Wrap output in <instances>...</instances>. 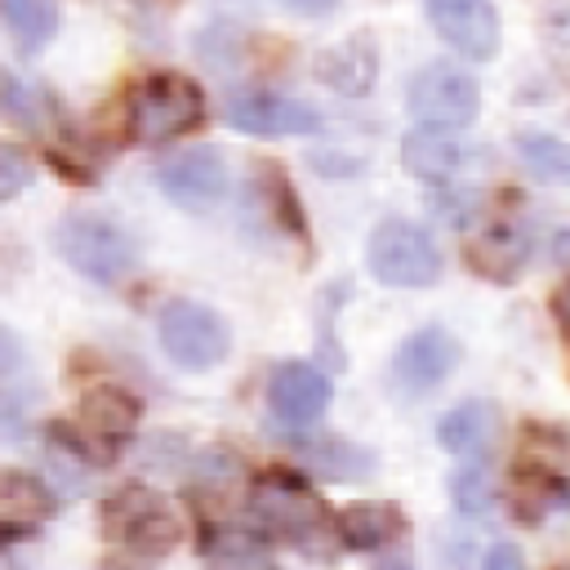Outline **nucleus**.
<instances>
[{
    "label": "nucleus",
    "mask_w": 570,
    "mask_h": 570,
    "mask_svg": "<svg viewBox=\"0 0 570 570\" xmlns=\"http://www.w3.org/2000/svg\"><path fill=\"white\" fill-rule=\"evenodd\" d=\"M4 27L22 53H40L58 31V4L53 0H0Z\"/></svg>",
    "instance_id": "obj_21"
},
{
    "label": "nucleus",
    "mask_w": 570,
    "mask_h": 570,
    "mask_svg": "<svg viewBox=\"0 0 570 570\" xmlns=\"http://www.w3.org/2000/svg\"><path fill=\"white\" fill-rule=\"evenodd\" d=\"M58 508L53 490L36 472L0 468V552L27 534H36L40 521H49Z\"/></svg>",
    "instance_id": "obj_14"
},
{
    "label": "nucleus",
    "mask_w": 570,
    "mask_h": 570,
    "mask_svg": "<svg viewBox=\"0 0 570 570\" xmlns=\"http://www.w3.org/2000/svg\"><path fill=\"white\" fill-rule=\"evenodd\" d=\"M205 120V94L196 80L178 71H156L129 89L125 102V134L138 147H160L191 134Z\"/></svg>",
    "instance_id": "obj_2"
},
{
    "label": "nucleus",
    "mask_w": 570,
    "mask_h": 570,
    "mask_svg": "<svg viewBox=\"0 0 570 570\" xmlns=\"http://www.w3.org/2000/svg\"><path fill=\"white\" fill-rule=\"evenodd\" d=\"M463 142L454 138V134H445V129H423V125H414L410 134H405V142H401V165L419 178V183H428V187H445V183H454L459 174H463Z\"/></svg>",
    "instance_id": "obj_16"
},
{
    "label": "nucleus",
    "mask_w": 570,
    "mask_h": 570,
    "mask_svg": "<svg viewBox=\"0 0 570 570\" xmlns=\"http://www.w3.org/2000/svg\"><path fill=\"white\" fill-rule=\"evenodd\" d=\"M156 334H160V347L165 356L178 365V370H214L227 352H232V330L227 321L196 303V298H174L160 307L156 316Z\"/></svg>",
    "instance_id": "obj_7"
},
{
    "label": "nucleus",
    "mask_w": 570,
    "mask_h": 570,
    "mask_svg": "<svg viewBox=\"0 0 570 570\" xmlns=\"http://www.w3.org/2000/svg\"><path fill=\"white\" fill-rule=\"evenodd\" d=\"M561 570H570V566H561Z\"/></svg>",
    "instance_id": "obj_35"
},
{
    "label": "nucleus",
    "mask_w": 570,
    "mask_h": 570,
    "mask_svg": "<svg viewBox=\"0 0 570 570\" xmlns=\"http://www.w3.org/2000/svg\"><path fill=\"white\" fill-rule=\"evenodd\" d=\"M374 570H414V566H410L405 557H387V561H379Z\"/></svg>",
    "instance_id": "obj_33"
},
{
    "label": "nucleus",
    "mask_w": 570,
    "mask_h": 570,
    "mask_svg": "<svg viewBox=\"0 0 570 570\" xmlns=\"http://www.w3.org/2000/svg\"><path fill=\"white\" fill-rule=\"evenodd\" d=\"M436 441H441V450H450V454H459L468 463H481L490 454V445L499 441V410L490 401H481V396L459 401L454 410L441 414Z\"/></svg>",
    "instance_id": "obj_15"
},
{
    "label": "nucleus",
    "mask_w": 570,
    "mask_h": 570,
    "mask_svg": "<svg viewBox=\"0 0 570 570\" xmlns=\"http://www.w3.org/2000/svg\"><path fill=\"white\" fill-rule=\"evenodd\" d=\"M557 258H566V263H570V227L557 236Z\"/></svg>",
    "instance_id": "obj_34"
},
{
    "label": "nucleus",
    "mask_w": 570,
    "mask_h": 570,
    "mask_svg": "<svg viewBox=\"0 0 570 570\" xmlns=\"http://www.w3.org/2000/svg\"><path fill=\"white\" fill-rule=\"evenodd\" d=\"M138 419H142L138 396L125 392V387L102 383V387H89L85 392L76 423H53L49 428V445L58 454L85 463V468L89 463H107L116 454V445H125L134 436Z\"/></svg>",
    "instance_id": "obj_1"
},
{
    "label": "nucleus",
    "mask_w": 570,
    "mask_h": 570,
    "mask_svg": "<svg viewBox=\"0 0 570 570\" xmlns=\"http://www.w3.org/2000/svg\"><path fill=\"white\" fill-rule=\"evenodd\" d=\"M365 258H370L374 281H383L392 289H423L441 276V249L432 245L428 227H419L410 218H383L370 232Z\"/></svg>",
    "instance_id": "obj_6"
},
{
    "label": "nucleus",
    "mask_w": 570,
    "mask_h": 570,
    "mask_svg": "<svg viewBox=\"0 0 570 570\" xmlns=\"http://www.w3.org/2000/svg\"><path fill=\"white\" fill-rule=\"evenodd\" d=\"M552 316H557V325H561V334L570 338V281L552 294Z\"/></svg>",
    "instance_id": "obj_31"
},
{
    "label": "nucleus",
    "mask_w": 570,
    "mask_h": 570,
    "mask_svg": "<svg viewBox=\"0 0 570 570\" xmlns=\"http://www.w3.org/2000/svg\"><path fill=\"white\" fill-rule=\"evenodd\" d=\"M330 405V379L307 361H285L267 379V410L285 428H312Z\"/></svg>",
    "instance_id": "obj_13"
},
{
    "label": "nucleus",
    "mask_w": 570,
    "mask_h": 570,
    "mask_svg": "<svg viewBox=\"0 0 570 570\" xmlns=\"http://www.w3.org/2000/svg\"><path fill=\"white\" fill-rule=\"evenodd\" d=\"M334 530L352 552H374V548H387L392 534H401V512L392 503H374V499L352 503L334 517Z\"/></svg>",
    "instance_id": "obj_19"
},
{
    "label": "nucleus",
    "mask_w": 570,
    "mask_h": 570,
    "mask_svg": "<svg viewBox=\"0 0 570 570\" xmlns=\"http://www.w3.org/2000/svg\"><path fill=\"white\" fill-rule=\"evenodd\" d=\"M428 4V18L436 27V36L472 58V62H485L494 58L499 49V9L490 0H423Z\"/></svg>",
    "instance_id": "obj_12"
},
{
    "label": "nucleus",
    "mask_w": 570,
    "mask_h": 570,
    "mask_svg": "<svg viewBox=\"0 0 570 570\" xmlns=\"http://www.w3.org/2000/svg\"><path fill=\"white\" fill-rule=\"evenodd\" d=\"M18 370H22V343L9 325H0V379H9Z\"/></svg>",
    "instance_id": "obj_30"
},
{
    "label": "nucleus",
    "mask_w": 570,
    "mask_h": 570,
    "mask_svg": "<svg viewBox=\"0 0 570 570\" xmlns=\"http://www.w3.org/2000/svg\"><path fill=\"white\" fill-rule=\"evenodd\" d=\"M543 31H548V40H552L557 49L570 53V0H548V9H543Z\"/></svg>",
    "instance_id": "obj_28"
},
{
    "label": "nucleus",
    "mask_w": 570,
    "mask_h": 570,
    "mask_svg": "<svg viewBox=\"0 0 570 570\" xmlns=\"http://www.w3.org/2000/svg\"><path fill=\"white\" fill-rule=\"evenodd\" d=\"M450 494H454V503H459L468 517H481V512H490V503H494V485H490V476H485L481 463H468L463 472H454Z\"/></svg>",
    "instance_id": "obj_25"
},
{
    "label": "nucleus",
    "mask_w": 570,
    "mask_h": 570,
    "mask_svg": "<svg viewBox=\"0 0 570 570\" xmlns=\"http://www.w3.org/2000/svg\"><path fill=\"white\" fill-rule=\"evenodd\" d=\"M156 183H160V191L178 209L200 214V209H209V205L223 200L227 169H223V156L214 147H183V151H174V156H165L156 165Z\"/></svg>",
    "instance_id": "obj_10"
},
{
    "label": "nucleus",
    "mask_w": 570,
    "mask_h": 570,
    "mask_svg": "<svg viewBox=\"0 0 570 570\" xmlns=\"http://www.w3.org/2000/svg\"><path fill=\"white\" fill-rule=\"evenodd\" d=\"M379 71V49L370 36H347L316 53V76L338 94H365Z\"/></svg>",
    "instance_id": "obj_17"
},
{
    "label": "nucleus",
    "mask_w": 570,
    "mask_h": 570,
    "mask_svg": "<svg viewBox=\"0 0 570 570\" xmlns=\"http://www.w3.org/2000/svg\"><path fill=\"white\" fill-rule=\"evenodd\" d=\"M285 9H294V13H307V18H321V13H330L338 0H281Z\"/></svg>",
    "instance_id": "obj_32"
},
{
    "label": "nucleus",
    "mask_w": 570,
    "mask_h": 570,
    "mask_svg": "<svg viewBox=\"0 0 570 570\" xmlns=\"http://www.w3.org/2000/svg\"><path fill=\"white\" fill-rule=\"evenodd\" d=\"M245 512L254 517L258 530H267V534H276V539H294V543H303L307 534H316L321 521H325L321 494H316L303 476L281 472V468L258 472V476L249 481Z\"/></svg>",
    "instance_id": "obj_5"
},
{
    "label": "nucleus",
    "mask_w": 570,
    "mask_h": 570,
    "mask_svg": "<svg viewBox=\"0 0 570 570\" xmlns=\"http://www.w3.org/2000/svg\"><path fill=\"white\" fill-rule=\"evenodd\" d=\"M227 125L240 129V134H258V138L316 134V129H321V111L307 107L303 98H289V94L249 89V94H236V98L227 102Z\"/></svg>",
    "instance_id": "obj_11"
},
{
    "label": "nucleus",
    "mask_w": 570,
    "mask_h": 570,
    "mask_svg": "<svg viewBox=\"0 0 570 570\" xmlns=\"http://www.w3.org/2000/svg\"><path fill=\"white\" fill-rule=\"evenodd\" d=\"M530 258V236L517 223H499L468 245V263L490 281H512Z\"/></svg>",
    "instance_id": "obj_18"
},
{
    "label": "nucleus",
    "mask_w": 570,
    "mask_h": 570,
    "mask_svg": "<svg viewBox=\"0 0 570 570\" xmlns=\"http://www.w3.org/2000/svg\"><path fill=\"white\" fill-rule=\"evenodd\" d=\"M481 570H525V552L517 543H490L481 557Z\"/></svg>",
    "instance_id": "obj_29"
},
{
    "label": "nucleus",
    "mask_w": 570,
    "mask_h": 570,
    "mask_svg": "<svg viewBox=\"0 0 570 570\" xmlns=\"http://www.w3.org/2000/svg\"><path fill=\"white\" fill-rule=\"evenodd\" d=\"M27 187H31V160L13 142H0V200L18 196Z\"/></svg>",
    "instance_id": "obj_26"
},
{
    "label": "nucleus",
    "mask_w": 570,
    "mask_h": 570,
    "mask_svg": "<svg viewBox=\"0 0 570 570\" xmlns=\"http://www.w3.org/2000/svg\"><path fill=\"white\" fill-rule=\"evenodd\" d=\"M405 102H410V116L423 125V129H463L476 120V107H481V89L476 80L454 67V62H428L414 71L410 89H405Z\"/></svg>",
    "instance_id": "obj_8"
},
{
    "label": "nucleus",
    "mask_w": 570,
    "mask_h": 570,
    "mask_svg": "<svg viewBox=\"0 0 570 570\" xmlns=\"http://www.w3.org/2000/svg\"><path fill=\"white\" fill-rule=\"evenodd\" d=\"M298 454L330 481H356V476H370L374 472V454L347 445V441H303Z\"/></svg>",
    "instance_id": "obj_23"
},
{
    "label": "nucleus",
    "mask_w": 570,
    "mask_h": 570,
    "mask_svg": "<svg viewBox=\"0 0 570 570\" xmlns=\"http://www.w3.org/2000/svg\"><path fill=\"white\" fill-rule=\"evenodd\" d=\"M53 245H58V254H62L80 276H89V281H98V285L125 281V276L134 272V263H138L134 236H129L120 223H111L107 214H89V209L67 214V218L58 223V232H53Z\"/></svg>",
    "instance_id": "obj_4"
},
{
    "label": "nucleus",
    "mask_w": 570,
    "mask_h": 570,
    "mask_svg": "<svg viewBox=\"0 0 570 570\" xmlns=\"http://www.w3.org/2000/svg\"><path fill=\"white\" fill-rule=\"evenodd\" d=\"M459 356H463V347H459V338H454L450 330L423 325V330H414L410 338H401V347L392 352L387 379H392V387H396L401 396H423V392L441 387V383L454 374Z\"/></svg>",
    "instance_id": "obj_9"
},
{
    "label": "nucleus",
    "mask_w": 570,
    "mask_h": 570,
    "mask_svg": "<svg viewBox=\"0 0 570 570\" xmlns=\"http://www.w3.org/2000/svg\"><path fill=\"white\" fill-rule=\"evenodd\" d=\"M102 534L111 548L134 552V557H165L178 548L183 539V521L174 512V503L142 485V481H125L102 499Z\"/></svg>",
    "instance_id": "obj_3"
},
{
    "label": "nucleus",
    "mask_w": 570,
    "mask_h": 570,
    "mask_svg": "<svg viewBox=\"0 0 570 570\" xmlns=\"http://www.w3.org/2000/svg\"><path fill=\"white\" fill-rule=\"evenodd\" d=\"M22 436H27V410L9 392H0V445H13Z\"/></svg>",
    "instance_id": "obj_27"
},
{
    "label": "nucleus",
    "mask_w": 570,
    "mask_h": 570,
    "mask_svg": "<svg viewBox=\"0 0 570 570\" xmlns=\"http://www.w3.org/2000/svg\"><path fill=\"white\" fill-rule=\"evenodd\" d=\"M200 552H205L209 570H276L267 548L245 530H214V534H205Z\"/></svg>",
    "instance_id": "obj_22"
},
{
    "label": "nucleus",
    "mask_w": 570,
    "mask_h": 570,
    "mask_svg": "<svg viewBox=\"0 0 570 570\" xmlns=\"http://www.w3.org/2000/svg\"><path fill=\"white\" fill-rule=\"evenodd\" d=\"M512 147H517V160L534 178L557 183V187H570V142L566 138H557L548 129H521L512 138Z\"/></svg>",
    "instance_id": "obj_20"
},
{
    "label": "nucleus",
    "mask_w": 570,
    "mask_h": 570,
    "mask_svg": "<svg viewBox=\"0 0 570 570\" xmlns=\"http://www.w3.org/2000/svg\"><path fill=\"white\" fill-rule=\"evenodd\" d=\"M0 107L13 125H27V129H40L45 116L53 111V98L45 94V85L18 76V71H0Z\"/></svg>",
    "instance_id": "obj_24"
}]
</instances>
